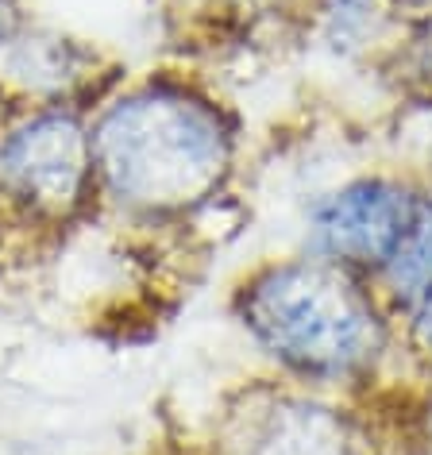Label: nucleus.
I'll use <instances>...</instances> for the list:
<instances>
[{
	"label": "nucleus",
	"instance_id": "nucleus-6",
	"mask_svg": "<svg viewBox=\"0 0 432 455\" xmlns=\"http://www.w3.org/2000/svg\"><path fill=\"white\" fill-rule=\"evenodd\" d=\"M344 420L305 402H275L244 425L247 455H351Z\"/></svg>",
	"mask_w": 432,
	"mask_h": 455
},
{
	"label": "nucleus",
	"instance_id": "nucleus-5",
	"mask_svg": "<svg viewBox=\"0 0 432 455\" xmlns=\"http://www.w3.org/2000/svg\"><path fill=\"white\" fill-rule=\"evenodd\" d=\"M93 54L62 36L43 31H20L4 47V74L0 82L16 97V89L39 97L43 105H70V93L85 82ZM74 108V105H70Z\"/></svg>",
	"mask_w": 432,
	"mask_h": 455
},
{
	"label": "nucleus",
	"instance_id": "nucleus-3",
	"mask_svg": "<svg viewBox=\"0 0 432 455\" xmlns=\"http://www.w3.org/2000/svg\"><path fill=\"white\" fill-rule=\"evenodd\" d=\"M97 193L93 140L70 105L16 112L0 132V209L28 224H66Z\"/></svg>",
	"mask_w": 432,
	"mask_h": 455
},
{
	"label": "nucleus",
	"instance_id": "nucleus-7",
	"mask_svg": "<svg viewBox=\"0 0 432 455\" xmlns=\"http://www.w3.org/2000/svg\"><path fill=\"white\" fill-rule=\"evenodd\" d=\"M382 270L402 298H420L432 286V201L417 204V216L409 224L405 240L397 243L394 259Z\"/></svg>",
	"mask_w": 432,
	"mask_h": 455
},
{
	"label": "nucleus",
	"instance_id": "nucleus-9",
	"mask_svg": "<svg viewBox=\"0 0 432 455\" xmlns=\"http://www.w3.org/2000/svg\"><path fill=\"white\" fill-rule=\"evenodd\" d=\"M413 328H417L420 347H425L428 355H432V286L417 298V321H413Z\"/></svg>",
	"mask_w": 432,
	"mask_h": 455
},
{
	"label": "nucleus",
	"instance_id": "nucleus-1",
	"mask_svg": "<svg viewBox=\"0 0 432 455\" xmlns=\"http://www.w3.org/2000/svg\"><path fill=\"white\" fill-rule=\"evenodd\" d=\"M89 140L97 189L143 216L197 209L232 166V132L220 108L174 82L120 93L93 120Z\"/></svg>",
	"mask_w": 432,
	"mask_h": 455
},
{
	"label": "nucleus",
	"instance_id": "nucleus-2",
	"mask_svg": "<svg viewBox=\"0 0 432 455\" xmlns=\"http://www.w3.org/2000/svg\"><path fill=\"white\" fill-rule=\"evenodd\" d=\"M240 321L270 355L309 379H340L379 355L382 321L336 263H278L240 290Z\"/></svg>",
	"mask_w": 432,
	"mask_h": 455
},
{
	"label": "nucleus",
	"instance_id": "nucleus-8",
	"mask_svg": "<svg viewBox=\"0 0 432 455\" xmlns=\"http://www.w3.org/2000/svg\"><path fill=\"white\" fill-rule=\"evenodd\" d=\"M24 31V12H20V0H0V51Z\"/></svg>",
	"mask_w": 432,
	"mask_h": 455
},
{
	"label": "nucleus",
	"instance_id": "nucleus-10",
	"mask_svg": "<svg viewBox=\"0 0 432 455\" xmlns=\"http://www.w3.org/2000/svg\"><path fill=\"white\" fill-rule=\"evenodd\" d=\"M12 93H8V85L4 82H0V132H4L8 128V124H12V116H16V108H12Z\"/></svg>",
	"mask_w": 432,
	"mask_h": 455
},
{
	"label": "nucleus",
	"instance_id": "nucleus-4",
	"mask_svg": "<svg viewBox=\"0 0 432 455\" xmlns=\"http://www.w3.org/2000/svg\"><path fill=\"white\" fill-rule=\"evenodd\" d=\"M417 204L420 197L394 181H356L313 209V243L340 267H386L405 240Z\"/></svg>",
	"mask_w": 432,
	"mask_h": 455
}]
</instances>
